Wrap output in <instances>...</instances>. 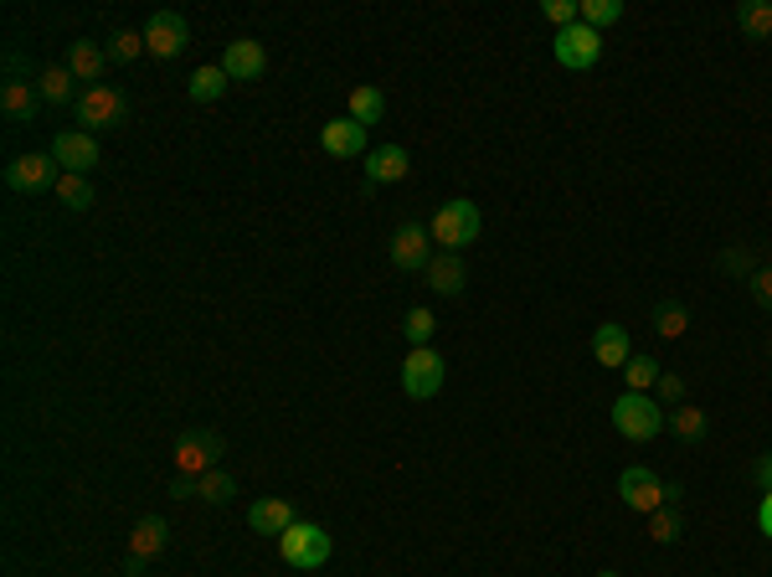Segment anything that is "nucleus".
I'll use <instances>...</instances> for the list:
<instances>
[{"mask_svg": "<svg viewBox=\"0 0 772 577\" xmlns=\"http://www.w3.org/2000/svg\"><path fill=\"white\" fill-rule=\"evenodd\" d=\"M608 418H613V428L629 438V444H649L654 434H664V428H670V412H664L649 392H623L613 402V412H608Z\"/></svg>", "mask_w": 772, "mask_h": 577, "instance_id": "1", "label": "nucleus"}, {"mask_svg": "<svg viewBox=\"0 0 772 577\" xmlns=\"http://www.w3.org/2000/svg\"><path fill=\"white\" fill-rule=\"evenodd\" d=\"M428 232H433L438 248H469V242L484 238V217H479V207L469 197H453L433 211Z\"/></svg>", "mask_w": 772, "mask_h": 577, "instance_id": "2", "label": "nucleus"}, {"mask_svg": "<svg viewBox=\"0 0 772 577\" xmlns=\"http://www.w3.org/2000/svg\"><path fill=\"white\" fill-rule=\"evenodd\" d=\"M279 557L289 567H299V573H320L330 563V531L314 521H294L279 536Z\"/></svg>", "mask_w": 772, "mask_h": 577, "instance_id": "3", "label": "nucleus"}, {"mask_svg": "<svg viewBox=\"0 0 772 577\" xmlns=\"http://www.w3.org/2000/svg\"><path fill=\"white\" fill-rule=\"evenodd\" d=\"M72 113H78V129H83V135H103V129L124 125L129 103H124V93H119V88L99 83V88H83V93H78Z\"/></svg>", "mask_w": 772, "mask_h": 577, "instance_id": "4", "label": "nucleus"}, {"mask_svg": "<svg viewBox=\"0 0 772 577\" xmlns=\"http://www.w3.org/2000/svg\"><path fill=\"white\" fill-rule=\"evenodd\" d=\"M443 351H433V346H418V351L402 356V392L412 397V402H428V397L443 392Z\"/></svg>", "mask_w": 772, "mask_h": 577, "instance_id": "5", "label": "nucleus"}, {"mask_svg": "<svg viewBox=\"0 0 772 577\" xmlns=\"http://www.w3.org/2000/svg\"><path fill=\"white\" fill-rule=\"evenodd\" d=\"M618 495H623V506H629V510L654 516V510L670 500V479H660L654 469H644V465H633V469L618 475Z\"/></svg>", "mask_w": 772, "mask_h": 577, "instance_id": "6", "label": "nucleus"}, {"mask_svg": "<svg viewBox=\"0 0 772 577\" xmlns=\"http://www.w3.org/2000/svg\"><path fill=\"white\" fill-rule=\"evenodd\" d=\"M557 62L562 68H572V72H588V68H598V57H603V31H592V27H567V31H557Z\"/></svg>", "mask_w": 772, "mask_h": 577, "instance_id": "7", "label": "nucleus"}, {"mask_svg": "<svg viewBox=\"0 0 772 577\" xmlns=\"http://www.w3.org/2000/svg\"><path fill=\"white\" fill-rule=\"evenodd\" d=\"M222 434H211V428H201V434H186L181 444H176V475L197 479L207 475V469H217V454H222Z\"/></svg>", "mask_w": 772, "mask_h": 577, "instance_id": "8", "label": "nucleus"}, {"mask_svg": "<svg viewBox=\"0 0 772 577\" xmlns=\"http://www.w3.org/2000/svg\"><path fill=\"white\" fill-rule=\"evenodd\" d=\"M186 42H191V27H186V16L154 11L150 21H144V52H150V57H181Z\"/></svg>", "mask_w": 772, "mask_h": 577, "instance_id": "9", "label": "nucleus"}, {"mask_svg": "<svg viewBox=\"0 0 772 577\" xmlns=\"http://www.w3.org/2000/svg\"><path fill=\"white\" fill-rule=\"evenodd\" d=\"M57 160L52 156H16L11 166H6V186H11L16 197H37V191H47V186H57Z\"/></svg>", "mask_w": 772, "mask_h": 577, "instance_id": "10", "label": "nucleus"}, {"mask_svg": "<svg viewBox=\"0 0 772 577\" xmlns=\"http://www.w3.org/2000/svg\"><path fill=\"white\" fill-rule=\"evenodd\" d=\"M170 495H181V500H207V506H227V500L238 495V479L227 475V469H207V475H197V479L176 475Z\"/></svg>", "mask_w": 772, "mask_h": 577, "instance_id": "11", "label": "nucleus"}, {"mask_svg": "<svg viewBox=\"0 0 772 577\" xmlns=\"http://www.w3.org/2000/svg\"><path fill=\"white\" fill-rule=\"evenodd\" d=\"M52 160L62 170H72V176H88V170L99 166V140L83 135V129H62L52 140Z\"/></svg>", "mask_w": 772, "mask_h": 577, "instance_id": "12", "label": "nucleus"}, {"mask_svg": "<svg viewBox=\"0 0 772 577\" xmlns=\"http://www.w3.org/2000/svg\"><path fill=\"white\" fill-rule=\"evenodd\" d=\"M392 263L402 268V273H412V268H428L433 263V232L422 222H402L392 238Z\"/></svg>", "mask_w": 772, "mask_h": 577, "instance_id": "13", "label": "nucleus"}, {"mask_svg": "<svg viewBox=\"0 0 772 577\" xmlns=\"http://www.w3.org/2000/svg\"><path fill=\"white\" fill-rule=\"evenodd\" d=\"M166 551V521L160 516H144L134 531H129V551H124V573H144Z\"/></svg>", "mask_w": 772, "mask_h": 577, "instance_id": "14", "label": "nucleus"}, {"mask_svg": "<svg viewBox=\"0 0 772 577\" xmlns=\"http://www.w3.org/2000/svg\"><path fill=\"white\" fill-rule=\"evenodd\" d=\"M320 150L335 160H361L365 156V125H355L351 113H340L320 129Z\"/></svg>", "mask_w": 772, "mask_h": 577, "instance_id": "15", "label": "nucleus"}, {"mask_svg": "<svg viewBox=\"0 0 772 577\" xmlns=\"http://www.w3.org/2000/svg\"><path fill=\"white\" fill-rule=\"evenodd\" d=\"M222 72L232 78V83H253V78H263V72H268L263 42H253V37H238V42H227Z\"/></svg>", "mask_w": 772, "mask_h": 577, "instance_id": "16", "label": "nucleus"}, {"mask_svg": "<svg viewBox=\"0 0 772 577\" xmlns=\"http://www.w3.org/2000/svg\"><path fill=\"white\" fill-rule=\"evenodd\" d=\"M629 356H633V346H629V330H623V325L608 320L592 330V361H598V367L618 371V367H629Z\"/></svg>", "mask_w": 772, "mask_h": 577, "instance_id": "17", "label": "nucleus"}, {"mask_svg": "<svg viewBox=\"0 0 772 577\" xmlns=\"http://www.w3.org/2000/svg\"><path fill=\"white\" fill-rule=\"evenodd\" d=\"M680 531H685V490H680V485H670V500H664V506L649 516V541L670 547V541H680Z\"/></svg>", "mask_w": 772, "mask_h": 577, "instance_id": "18", "label": "nucleus"}, {"mask_svg": "<svg viewBox=\"0 0 772 577\" xmlns=\"http://www.w3.org/2000/svg\"><path fill=\"white\" fill-rule=\"evenodd\" d=\"M408 170H412V160H408V150H402V145H381V150H371V156H365V181H371V186L408 181Z\"/></svg>", "mask_w": 772, "mask_h": 577, "instance_id": "19", "label": "nucleus"}, {"mask_svg": "<svg viewBox=\"0 0 772 577\" xmlns=\"http://www.w3.org/2000/svg\"><path fill=\"white\" fill-rule=\"evenodd\" d=\"M294 521H299V516H294V506H289L283 495L253 500V510H248V526H253V531H263V536H283Z\"/></svg>", "mask_w": 772, "mask_h": 577, "instance_id": "20", "label": "nucleus"}, {"mask_svg": "<svg viewBox=\"0 0 772 577\" xmlns=\"http://www.w3.org/2000/svg\"><path fill=\"white\" fill-rule=\"evenodd\" d=\"M422 273H428V289H433V295H443V299H459L463 283H469L459 253H433V263L422 268Z\"/></svg>", "mask_w": 772, "mask_h": 577, "instance_id": "21", "label": "nucleus"}, {"mask_svg": "<svg viewBox=\"0 0 772 577\" xmlns=\"http://www.w3.org/2000/svg\"><path fill=\"white\" fill-rule=\"evenodd\" d=\"M68 72L78 78V83L99 88V83H103V72H109V52H103L99 42H72V52H68Z\"/></svg>", "mask_w": 772, "mask_h": 577, "instance_id": "22", "label": "nucleus"}, {"mask_svg": "<svg viewBox=\"0 0 772 577\" xmlns=\"http://www.w3.org/2000/svg\"><path fill=\"white\" fill-rule=\"evenodd\" d=\"M37 103H42L37 83H21V78H11V83L0 88V109H6V119H11V125H31V119H37Z\"/></svg>", "mask_w": 772, "mask_h": 577, "instance_id": "23", "label": "nucleus"}, {"mask_svg": "<svg viewBox=\"0 0 772 577\" xmlns=\"http://www.w3.org/2000/svg\"><path fill=\"white\" fill-rule=\"evenodd\" d=\"M381 113H387V93H381L377 83H361V88H351V119L355 125H377Z\"/></svg>", "mask_w": 772, "mask_h": 577, "instance_id": "24", "label": "nucleus"}, {"mask_svg": "<svg viewBox=\"0 0 772 577\" xmlns=\"http://www.w3.org/2000/svg\"><path fill=\"white\" fill-rule=\"evenodd\" d=\"M72 78L68 62H52V68H42V78H37V93H42V103H72Z\"/></svg>", "mask_w": 772, "mask_h": 577, "instance_id": "25", "label": "nucleus"}, {"mask_svg": "<svg viewBox=\"0 0 772 577\" xmlns=\"http://www.w3.org/2000/svg\"><path fill=\"white\" fill-rule=\"evenodd\" d=\"M654 330H660L664 340H680L690 330V310L680 299H660V305H654Z\"/></svg>", "mask_w": 772, "mask_h": 577, "instance_id": "26", "label": "nucleus"}, {"mask_svg": "<svg viewBox=\"0 0 772 577\" xmlns=\"http://www.w3.org/2000/svg\"><path fill=\"white\" fill-rule=\"evenodd\" d=\"M736 27H742V37H772V6L768 0H742L736 6Z\"/></svg>", "mask_w": 772, "mask_h": 577, "instance_id": "27", "label": "nucleus"}, {"mask_svg": "<svg viewBox=\"0 0 772 577\" xmlns=\"http://www.w3.org/2000/svg\"><path fill=\"white\" fill-rule=\"evenodd\" d=\"M402 336H408L412 351H418V346H433V336H438V315L428 310V305L408 310V320H402Z\"/></svg>", "mask_w": 772, "mask_h": 577, "instance_id": "28", "label": "nucleus"}, {"mask_svg": "<svg viewBox=\"0 0 772 577\" xmlns=\"http://www.w3.org/2000/svg\"><path fill=\"white\" fill-rule=\"evenodd\" d=\"M227 83H232V78L222 72V62H217V68H197V78H191V99H197V103H217L227 93Z\"/></svg>", "mask_w": 772, "mask_h": 577, "instance_id": "29", "label": "nucleus"}, {"mask_svg": "<svg viewBox=\"0 0 772 577\" xmlns=\"http://www.w3.org/2000/svg\"><path fill=\"white\" fill-rule=\"evenodd\" d=\"M57 197H62V207L88 211V207H93V186H88V176H72V170H62V176H57Z\"/></svg>", "mask_w": 772, "mask_h": 577, "instance_id": "30", "label": "nucleus"}, {"mask_svg": "<svg viewBox=\"0 0 772 577\" xmlns=\"http://www.w3.org/2000/svg\"><path fill=\"white\" fill-rule=\"evenodd\" d=\"M623 381H629V392H649V387H660V361H654V356H629Z\"/></svg>", "mask_w": 772, "mask_h": 577, "instance_id": "31", "label": "nucleus"}, {"mask_svg": "<svg viewBox=\"0 0 772 577\" xmlns=\"http://www.w3.org/2000/svg\"><path fill=\"white\" fill-rule=\"evenodd\" d=\"M670 428L685 444H695V438H705V412L695 408V402H680V408H670Z\"/></svg>", "mask_w": 772, "mask_h": 577, "instance_id": "32", "label": "nucleus"}, {"mask_svg": "<svg viewBox=\"0 0 772 577\" xmlns=\"http://www.w3.org/2000/svg\"><path fill=\"white\" fill-rule=\"evenodd\" d=\"M618 16H623V0H582V27H592V31L613 27Z\"/></svg>", "mask_w": 772, "mask_h": 577, "instance_id": "33", "label": "nucleus"}, {"mask_svg": "<svg viewBox=\"0 0 772 577\" xmlns=\"http://www.w3.org/2000/svg\"><path fill=\"white\" fill-rule=\"evenodd\" d=\"M541 16H547L557 31H567V27H577V21H582V6H577V0H547V6H541Z\"/></svg>", "mask_w": 772, "mask_h": 577, "instance_id": "34", "label": "nucleus"}, {"mask_svg": "<svg viewBox=\"0 0 772 577\" xmlns=\"http://www.w3.org/2000/svg\"><path fill=\"white\" fill-rule=\"evenodd\" d=\"M140 52H144V31H113V42H109L113 62H134Z\"/></svg>", "mask_w": 772, "mask_h": 577, "instance_id": "35", "label": "nucleus"}, {"mask_svg": "<svg viewBox=\"0 0 772 577\" xmlns=\"http://www.w3.org/2000/svg\"><path fill=\"white\" fill-rule=\"evenodd\" d=\"M752 299H758L762 310H772V263H762L758 273H752Z\"/></svg>", "mask_w": 772, "mask_h": 577, "instance_id": "36", "label": "nucleus"}, {"mask_svg": "<svg viewBox=\"0 0 772 577\" xmlns=\"http://www.w3.org/2000/svg\"><path fill=\"white\" fill-rule=\"evenodd\" d=\"M660 397L680 408V397H685V381H680V377H664V371H660Z\"/></svg>", "mask_w": 772, "mask_h": 577, "instance_id": "37", "label": "nucleus"}, {"mask_svg": "<svg viewBox=\"0 0 772 577\" xmlns=\"http://www.w3.org/2000/svg\"><path fill=\"white\" fill-rule=\"evenodd\" d=\"M758 526H762V536H772V490H762V506H758Z\"/></svg>", "mask_w": 772, "mask_h": 577, "instance_id": "38", "label": "nucleus"}, {"mask_svg": "<svg viewBox=\"0 0 772 577\" xmlns=\"http://www.w3.org/2000/svg\"><path fill=\"white\" fill-rule=\"evenodd\" d=\"M721 263H726L731 273H746V248H731V253L721 258Z\"/></svg>", "mask_w": 772, "mask_h": 577, "instance_id": "39", "label": "nucleus"}, {"mask_svg": "<svg viewBox=\"0 0 772 577\" xmlns=\"http://www.w3.org/2000/svg\"><path fill=\"white\" fill-rule=\"evenodd\" d=\"M598 577H618V573H598Z\"/></svg>", "mask_w": 772, "mask_h": 577, "instance_id": "40", "label": "nucleus"}, {"mask_svg": "<svg viewBox=\"0 0 772 577\" xmlns=\"http://www.w3.org/2000/svg\"><path fill=\"white\" fill-rule=\"evenodd\" d=\"M768 351H772V340H768Z\"/></svg>", "mask_w": 772, "mask_h": 577, "instance_id": "41", "label": "nucleus"}]
</instances>
